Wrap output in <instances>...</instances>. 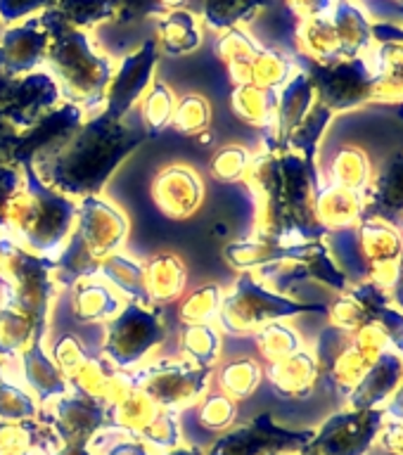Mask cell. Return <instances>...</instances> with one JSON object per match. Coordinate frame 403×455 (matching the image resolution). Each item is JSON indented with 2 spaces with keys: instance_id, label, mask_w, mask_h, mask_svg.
Returning a JSON list of instances; mask_svg holds the SVG:
<instances>
[{
  "instance_id": "1",
  "label": "cell",
  "mask_w": 403,
  "mask_h": 455,
  "mask_svg": "<svg viewBox=\"0 0 403 455\" xmlns=\"http://www.w3.org/2000/svg\"><path fill=\"white\" fill-rule=\"evenodd\" d=\"M148 140L133 114L114 119L107 112L85 116L74 133L48 152L31 159L43 183L71 199L100 195L121 164Z\"/></svg>"
},
{
  "instance_id": "2",
  "label": "cell",
  "mask_w": 403,
  "mask_h": 455,
  "mask_svg": "<svg viewBox=\"0 0 403 455\" xmlns=\"http://www.w3.org/2000/svg\"><path fill=\"white\" fill-rule=\"evenodd\" d=\"M41 21L50 36L43 69L55 78L64 102L81 107L85 116L102 112L114 74L112 60L100 52L88 31L64 24L50 7L41 12Z\"/></svg>"
},
{
  "instance_id": "3",
  "label": "cell",
  "mask_w": 403,
  "mask_h": 455,
  "mask_svg": "<svg viewBox=\"0 0 403 455\" xmlns=\"http://www.w3.org/2000/svg\"><path fill=\"white\" fill-rule=\"evenodd\" d=\"M74 219L77 199L52 190L31 164H21V185L7 202L3 230L28 251L52 259L74 230Z\"/></svg>"
},
{
  "instance_id": "4",
  "label": "cell",
  "mask_w": 403,
  "mask_h": 455,
  "mask_svg": "<svg viewBox=\"0 0 403 455\" xmlns=\"http://www.w3.org/2000/svg\"><path fill=\"white\" fill-rule=\"evenodd\" d=\"M0 275L7 280V304L34 320L36 339L45 341L50 330V311L55 304L57 284L52 277V259L28 251L0 230Z\"/></svg>"
},
{
  "instance_id": "5",
  "label": "cell",
  "mask_w": 403,
  "mask_h": 455,
  "mask_svg": "<svg viewBox=\"0 0 403 455\" xmlns=\"http://www.w3.org/2000/svg\"><path fill=\"white\" fill-rule=\"evenodd\" d=\"M166 337L162 306H141L126 301L112 320L105 323L102 358L112 368H138Z\"/></svg>"
},
{
  "instance_id": "6",
  "label": "cell",
  "mask_w": 403,
  "mask_h": 455,
  "mask_svg": "<svg viewBox=\"0 0 403 455\" xmlns=\"http://www.w3.org/2000/svg\"><path fill=\"white\" fill-rule=\"evenodd\" d=\"M135 387L155 398L157 405L176 408L195 403L206 391L214 377L212 365H195L185 358H155L133 372Z\"/></svg>"
},
{
  "instance_id": "7",
  "label": "cell",
  "mask_w": 403,
  "mask_h": 455,
  "mask_svg": "<svg viewBox=\"0 0 403 455\" xmlns=\"http://www.w3.org/2000/svg\"><path fill=\"white\" fill-rule=\"evenodd\" d=\"M302 311V306L292 304L287 299L278 297L273 291L256 283L252 275H242L228 294H223V304L219 311V325L230 334L256 332L269 320L280 315Z\"/></svg>"
},
{
  "instance_id": "8",
  "label": "cell",
  "mask_w": 403,
  "mask_h": 455,
  "mask_svg": "<svg viewBox=\"0 0 403 455\" xmlns=\"http://www.w3.org/2000/svg\"><path fill=\"white\" fill-rule=\"evenodd\" d=\"M60 102V85L45 69H36L24 76H10L0 71V119L14 128L27 131Z\"/></svg>"
},
{
  "instance_id": "9",
  "label": "cell",
  "mask_w": 403,
  "mask_h": 455,
  "mask_svg": "<svg viewBox=\"0 0 403 455\" xmlns=\"http://www.w3.org/2000/svg\"><path fill=\"white\" fill-rule=\"evenodd\" d=\"M71 233L102 263V259L121 251V244L126 242L128 235V219L121 206L112 204L109 199L88 195L77 199V219Z\"/></svg>"
},
{
  "instance_id": "10",
  "label": "cell",
  "mask_w": 403,
  "mask_h": 455,
  "mask_svg": "<svg viewBox=\"0 0 403 455\" xmlns=\"http://www.w3.org/2000/svg\"><path fill=\"white\" fill-rule=\"evenodd\" d=\"M157 55H159V50H157L155 38H148L131 55L121 57L119 67H114L112 81L107 85L102 112H107L114 119H124L128 114H133L135 105L141 102L142 95L152 85Z\"/></svg>"
},
{
  "instance_id": "11",
  "label": "cell",
  "mask_w": 403,
  "mask_h": 455,
  "mask_svg": "<svg viewBox=\"0 0 403 455\" xmlns=\"http://www.w3.org/2000/svg\"><path fill=\"white\" fill-rule=\"evenodd\" d=\"M48 41V28L43 27L41 14L7 24L0 31V71L10 76H24L43 69Z\"/></svg>"
},
{
  "instance_id": "12",
  "label": "cell",
  "mask_w": 403,
  "mask_h": 455,
  "mask_svg": "<svg viewBox=\"0 0 403 455\" xmlns=\"http://www.w3.org/2000/svg\"><path fill=\"white\" fill-rule=\"evenodd\" d=\"M152 202L171 220H185L205 202V183L197 171L185 164H169L152 180Z\"/></svg>"
},
{
  "instance_id": "13",
  "label": "cell",
  "mask_w": 403,
  "mask_h": 455,
  "mask_svg": "<svg viewBox=\"0 0 403 455\" xmlns=\"http://www.w3.org/2000/svg\"><path fill=\"white\" fill-rule=\"evenodd\" d=\"M84 121V109L62 100V102L57 107H52L48 114H43L34 126L27 128V131H21L20 142H17V148H14L12 164L14 166L31 164L34 156L43 155V152H48V149L60 145L62 140H67Z\"/></svg>"
},
{
  "instance_id": "14",
  "label": "cell",
  "mask_w": 403,
  "mask_h": 455,
  "mask_svg": "<svg viewBox=\"0 0 403 455\" xmlns=\"http://www.w3.org/2000/svg\"><path fill=\"white\" fill-rule=\"evenodd\" d=\"M124 297L112 290L102 277H85L71 287V313L84 325H105L124 308Z\"/></svg>"
},
{
  "instance_id": "15",
  "label": "cell",
  "mask_w": 403,
  "mask_h": 455,
  "mask_svg": "<svg viewBox=\"0 0 403 455\" xmlns=\"http://www.w3.org/2000/svg\"><path fill=\"white\" fill-rule=\"evenodd\" d=\"M45 341H31L24 351L20 354L21 377L31 391L34 398L38 401H52V398L64 396L69 391V382L62 375V370L57 368L55 361L50 358V354L43 347Z\"/></svg>"
},
{
  "instance_id": "16",
  "label": "cell",
  "mask_w": 403,
  "mask_h": 455,
  "mask_svg": "<svg viewBox=\"0 0 403 455\" xmlns=\"http://www.w3.org/2000/svg\"><path fill=\"white\" fill-rule=\"evenodd\" d=\"M188 284V268L178 254L162 251L145 261V287L152 306H166L183 297Z\"/></svg>"
},
{
  "instance_id": "17",
  "label": "cell",
  "mask_w": 403,
  "mask_h": 455,
  "mask_svg": "<svg viewBox=\"0 0 403 455\" xmlns=\"http://www.w3.org/2000/svg\"><path fill=\"white\" fill-rule=\"evenodd\" d=\"M55 419L64 439L84 441L102 425V405L98 398L85 396L74 389V394H64L57 398Z\"/></svg>"
},
{
  "instance_id": "18",
  "label": "cell",
  "mask_w": 403,
  "mask_h": 455,
  "mask_svg": "<svg viewBox=\"0 0 403 455\" xmlns=\"http://www.w3.org/2000/svg\"><path fill=\"white\" fill-rule=\"evenodd\" d=\"M98 277H102L112 290H117L124 299L141 306H152L145 287V263L135 261L124 251H114L100 263Z\"/></svg>"
},
{
  "instance_id": "19",
  "label": "cell",
  "mask_w": 403,
  "mask_h": 455,
  "mask_svg": "<svg viewBox=\"0 0 403 455\" xmlns=\"http://www.w3.org/2000/svg\"><path fill=\"white\" fill-rule=\"evenodd\" d=\"M157 50L166 55L181 57L199 48L202 43V31H199V20L190 10H169L157 21L155 36Z\"/></svg>"
},
{
  "instance_id": "20",
  "label": "cell",
  "mask_w": 403,
  "mask_h": 455,
  "mask_svg": "<svg viewBox=\"0 0 403 455\" xmlns=\"http://www.w3.org/2000/svg\"><path fill=\"white\" fill-rule=\"evenodd\" d=\"M230 107H233V112L242 121H247L252 126H269V124L276 121L278 95L273 91H269V88L240 84L233 91Z\"/></svg>"
},
{
  "instance_id": "21",
  "label": "cell",
  "mask_w": 403,
  "mask_h": 455,
  "mask_svg": "<svg viewBox=\"0 0 403 455\" xmlns=\"http://www.w3.org/2000/svg\"><path fill=\"white\" fill-rule=\"evenodd\" d=\"M181 358L195 365H216L221 358V330L214 323H188L181 327Z\"/></svg>"
},
{
  "instance_id": "22",
  "label": "cell",
  "mask_w": 403,
  "mask_h": 455,
  "mask_svg": "<svg viewBox=\"0 0 403 455\" xmlns=\"http://www.w3.org/2000/svg\"><path fill=\"white\" fill-rule=\"evenodd\" d=\"M36 339L34 320L27 313L5 304L0 308V358L3 361H17L24 348Z\"/></svg>"
},
{
  "instance_id": "23",
  "label": "cell",
  "mask_w": 403,
  "mask_h": 455,
  "mask_svg": "<svg viewBox=\"0 0 403 455\" xmlns=\"http://www.w3.org/2000/svg\"><path fill=\"white\" fill-rule=\"evenodd\" d=\"M263 3L266 0H199V14L206 27L228 31L254 20Z\"/></svg>"
},
{
  "instance_id": "24",
  "label": "cell",
  "mask_w": 403,
  "mask_h": 455,
  "mask_svg": "<svg viewBox=\"0 0 403 455\" xmlns=\"http://www.w3.org/2000/svg\"><path fill=\"white\" fill-rule=\"evenodd\" d=\"M269 377L273 387L285 396H302V394L311 389L313 363L309 355L292 354L285 361L270 363Z\"/></svg>"
},
{
  "instance_id": "25",
  "label": "cell",
  "mask_w": 403,
  "mask_h": 455,
  "mask_svg": "<svg viewBox=\"0 0 403 455\" xmlns=\"http://www.w3.org/2000/svg\"><path fill=\"white\" fill-rule=\"evenodd\" d=\"M138 105H141V124L145 133L159 135L164 128L171 126L173 109H176V95L164 81H155Z\"/></svg>"
},
{
  "instance_id": "26",
  "label": "cell",
  "mask_w": 403,
  "mask_h": 455,
  "mask_svg": "<svg viewBox=\"0 0 403 455\" xmlns=\"http://www.w3.org/2000/svg\"><path fill=\"white\" fill-rule=\"evenodd\" d=\"M262 375V365L254 358H233L221 365L216 372V382L228 398L242 401L259 387Z\"/></svg>"
},
{
  "instance_id": "27",
  "label": "cell",
  "mask_w": 403,
  "mask_h": 455,
  "mask_svg": "<svg viewBox=\"0 0 403 455\" xmlns=\"http://www.w3.org/2000/svg\"><path fill=\"white\" fill-rule=\"evenodd\" d=\"M309 105H311V81L306 78V74H294L285 84V91L278 98L276 121L278 128H280V135L290 133L292 128L297 126L306 109H309Z\"/></svg>"
},
{
  "instance_id": "28",
  "label": "cell",
  "mask_w": 403,
  "mask_h": 455,
  "mask_svg": "<svg viewBox=\"0 0 403 455\" xmlns=\"http://www.w3.org/2000/svg\"><path fill=\"white\" fill-rule=\"evenodd\" d=\"M50 10L74 28L88 31L102 21L114 20V0H55Z\"/></svg>"
},
{
  "instance_id": "29",
  "label": "cell",
  "mask_w": 403,
  "mask_h": 455,
  "mask_svg": "<svg viewBox=\"0 0 403 455\" xmlns=\"http://www.w3.org/2000/svg\"><path fill=\"white\" fill-rule=\"evenodd\" d=\"M285 254H287V251H283L280 244H273V242L263 240V237L230 242V244L223 249V259H226L233 268L240 270L263 268V266H269V263L273 266V263Z\"/></svg>"
},
{
  "instance_id": "30",
  "label": "cell",
  "mask_w": 403,
  "mask_h": 455,
  "mask_svg": "<svg viewBox=\"0 0 403 455\" xmlns=\"http://www.w3.org/2000/svg\"><path fill=\"white\" fill-rule=\"evenodd\" d=\"M223 287L216 283H206L197 290H192L178 306V318L188 323H214L219 318L221 304H223Z\"/></svg>"
},
{
  "instance_id": "31",
  "label": "cell",
  "mask_w": 403,
  "mask_h": 455,
  "mask_svg": "<svg viewBox=\"0 0 403 455\" xmlns=\"http://www.w3.org/2000/svg\"><path fill=\"white\" fill-rule=\"evenodd\" d=\"M212 126V105L209 100L197 95V92H188L181 100H176V109H173V119L171 128L181 135H202Z\"/></svg>"
},
{
  "instance_id": "32",
  "label": "cell",
  "mask_w": 403,
  "mask_h": 455,
  "mask_svg": "<svg viewBox=\"0 0 403 455\" xmlns=\"http://www.w3.org/2000/svg\"><path fill=\"white\" fill-rule=\"evenodd\" d=\"M114 415H117V419H119L124 427H128V429L142 432V429L159 415V405H157L155 398L149 396V394H145L141 387H133L126 396L121 398L119 403H114Z\"/></svg>"
},
{
  "instance_id": "33",
  "label": "cell",
  "mask_w": 403,
  "mask_h": 455,
  "mask_svg": "<svg viewBox=\"0 0 403 455\" xmlns=\"http://www.w3.org/2000/svg\"><path fill=\"white\" fill-rule=\"evenodd\" d=\"M256 347H259L266 361L278 363L290 358L297 351L299 339L290 327L280 325V323H269V325L256 330Z\"/></svg>"
},
{
  "instance_id": "34",
  "label": "cell",
  "mask_w": 403,
  "mask_h": 455,
  "mask_svg": "<svg viewBox=\"0 0 403 455\" xmlns=\"http://www.w3.org/2000/svg\"><path fill=\"white\" fill-rule=\"evenodd\" d=\"M38 415V403L34 394L21 389L20 384L0 379V419L5 422H24Z\"/></svg>"
},
{
  "instance_id": "35",
  "label": "cell",
  "mask_w": 403,
  "mask_h": 455,
  "mask_svg": "<svg viewBox=\"0 0 403 455\" xmlns=\"http://www.w3.org/2000/svg\"><path fill=\"white\" fill-rule=\"evenodd\" d=\"M249 164V152L242 145H226L214 152L209 171L219 183H235L245 176Z\"/></svg>"
},
{
  "instance_id": "36",
  "label": "cell",
  "mask_w": 403,
  "mask_h": 455,
  "mask_svg": "<svg viewBox=\"0 0 403 455\" xmlns=\"http://www.w3.org/2000/svg\"><path fill=\"white\" fill-rule=\"evenodd\" d=\"M88 348L81 339H78L77 334H62V337H57V341L50 348V358L55 361V365L62 370L64 377L74 375L78 370V365L88 358Z\"/></svg>"
},
{
  "instance_id": "37",
  "label": "cell",
  "mask_w": 403,
  "mask_h": 455,
  "mask_svg": "<svg viewBox=\"0 0 403 455\" xmlns=\"http://www.w3.org/2000/svg\"><path fill=\"white\" fill-rule=\"evenodd\" d=\"M166 12L162 0H114V20L119 27L138 24L149 17H162Z\"/></svg>"
},
{
  "instance_id": "38",
  "label": "cell",
  "mask_w": 403,
  "mask_h": 455,
  "mask_svg": "<svg viewBox=\"0 0 403 455\" xmlns=\"http://www.w3.org/2000/svg\"><path fill=\"white\" fill-rule=\"evenodd\" d=\"M235 418V401L226 394H209L205 396L202 411H199V422L209 429H221L228 427Z\"/></svg>"
},
{
  "instance_id": "39",
  "label": "cell",
  "mask_w": 403,
  "mask_h": 455,
  "mask_svg": "<svg viewBox=\"0 0 403 455\" xmlns=\"http://www.w3.org/2000/svg\"><path fill=\"white\" fill-rule=\"evenodd\" d=\"M55 0H0V21L14 24V21L28 20L48 10Z\"/></svg>"
},
{
  "instance_id": "40",
  "label": "cell",
  "mask_w": 403,
  "mask_h": 455,
  "mask_svg": "<svg viewBox=\"0 0 403 455\" xmlns=\"http://www.w3.org/2000/svg\"><path fill=\"white\" fill-rule=\"evenodd\" d=\"M142 436L157 446H171V443H176V418L171 415V412H159L152 422H149L145 429H142Z\"/></svg>"
},
{
  "instance_id": "41",
  "label": "cell",
  "mask_w": 403,
  "mask_h": 455,
  "mask_svg": "<svg viewBox=\"0 0 403 455\" xmlns=\"http://www.w3.org/2000/svg\"><path fill=\"white\" fill-rule=\"evenodd\" d=\"M21 185V166L14 164H3L0 166V230H3V220H5V206L10 202L17 188Z\"/></svg>"
},
{
  "instance_id": "42",
  "label": "cell",
  "mask_w": 403,
  "mask_h": 455,
  "mask_svg": "<svg viewBox=\"0 0 403 455\" xmlns=\"http://www.w3.org/2000/svg\"><path fill=\"white\" fill-rule=\"evenodd\" d=\"M287 3L299 17H304V21L316 20V17H327L337 5V0H287Z\"/></svg>"
},
{
  "instance_id": "43",
  "label": "cell",
  "mask_w": 403,
  "mask_h": 455,
  "mask_svg": "<svg viewBox=\"0 0 403 455\" xmlns=\"http://www.w3.org/2000/svg\"><path fill=\"white\" fill-rule=\"evenodd\" d=\"M20 128H14L12 124L0 119V166L3 164H12V155L17 142H20Z\"/></svg>"
},
{
  "instance_id": "44",
  "label": "cell",
  "mask_w": 403,
  "mask_h": 455,
  "mask_svg": "<svg viewBox=\"0 0 403 455\" xmlns=\"http://www.w3.org/2000/svg\"><path fill=\"white\" fill-rule=\"evenodd\" d=\"M107 455H149V451L141 441H119Z\"/></svg>"
},
{
  "instance_id": "45",
  "label": "cell",
  "mask_w": 403,
  "mask_h": 455,
  "mask_svg": "<svg viewBox=\"0 0 403 455\" xmlns=\"http://www.w3.org/2000/svg\"><path fill=\"white\" fill-rule=\"evenodd\" d=\"M228 235H230V223L223 219L214 220L212 223V237H216V240H226Z\"/></svg>"
},
{
  "instance_id": "46",
  "label": "cell",
  "mask_w": 403,
  "mask_h": 455,
  "mask_svg": "<svg viewBox=\"0 0 403 455\" xmlns=\"http://www.w3.org/2000/svg\"><path fill=\"white\" fill-rule=\"evenodd\" d=\"M7 294H10V287H7V280L0 275V308L7 304Z\"/></svg>"
},
{
  "instance_id": "47",
  "label": "cell",
  "mask_w": 403,
  "mask_h": 455,
  "mask_svg": "<svg viewBox=\"0 0 403 455\" xmlns=\"http://www.w3.org/2000/svg\"><path fill=\"white\" fill-rule=\"evenodd\" d=\"M3 372H5V361L0 358V379H3Z\"/></svg>"
},
{
  "instance_id": "48",
  "label": "cell",
  "mask_w": 403,
  "mask_h": 455,
  "mask_svg": "<svg viewBox=\"0 0 403 455\" xmlns=\"http://www.w3.org/2000/svg\"><path fill=\"white\" fill-rule=\"evenodd\" d=\"M0 31H3V28H0Z\"/></svg>"
}]
</instances>
